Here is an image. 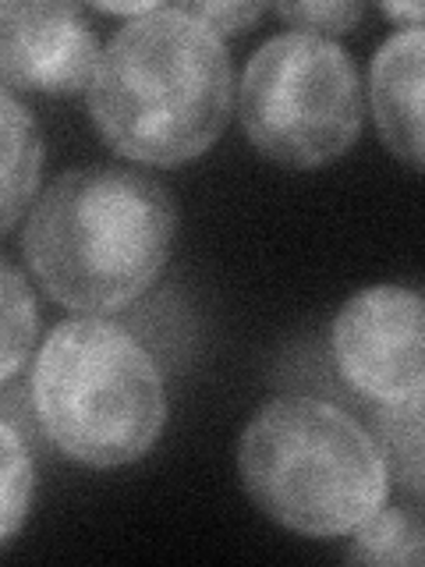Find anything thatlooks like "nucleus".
<instances>
[{
    "instance_id": "nucleus-16",
    "label": "nucleus",
    "mask_w": 425,
    "mask_h": 567,
    "mask_svg": "<svg viewBox=\"0 0 425 567\" xmlns=\"http://www.w3.org/2000/svg\"><path fill=\"white\" fill-rule=\"evenodd\" d=\"M383 14L394 22H407V29H422V4H383Z\"/></svg>"
},
{
    "instance_id": "nucleus-3",
    "label": "nucleus",
    "mask_w": 425,
    "mask_h": 567,
    "mask_svg": "<svg viewBox=\"0 0 425 567\" xmlns=\"http://www.w3.org/2000/svg\"><path fill=\"white\" fill-rule=\"evenodd\" d=\"M238 472L266 518L312 539L351 536L390 493L372 433L315 398L262 404L241 433Z\"/></svg>"
},
{
    "instance_id": "nucleus-15",
    "label": "nucleus",
    "mask_w": 425,
    "mask_h": 567,
    "mask_svg": "<svg viewBox=\"0 0 425 567\" xmlns=\"http://www.w3.org/2000/svg\"><path fill=\"white\" fill-rule=\"evenodd\" d=\"M195 22H203L224 40V35H241L266 14V4H177Z\"/></svg>"
},
{
    "instance_id": "nucleus-12",
    "label": "nucleus",
    "mask_w": 425,
    "mask_h": 567,
    "mask_svg": "<svg viewBox=\"0 0 425 567\" xmlns=\"http://www.w3.org/2000/svg\"><path fill=\"white\" fill-rule=\"evenodd\" d=\"M40 330V309L25 277L0 259V386L25 365Z\"/></svg>"
},
{
    "instance_id": "nucleus-5",
    "label": "nucleus",
    "mask_w": 425,
    "mask_h": 567,
    "mask_svg": "<svg viewBox=\"0 0 425 567\" xmlns=\"http://www.w3.org/2000/svg\"><path fill=\"white\" fill-rule=\"evenodd\" d=\"M238 103L248 142L294 171L344 156L365 121V89L351 53L309 32L266 40L245 64Z\"/></svg>"
},
{
    "instance_id": "nucleus-4",
    "label": "nucleus",
    "mask_w": 425,
    "mask_h": 567,
    "mask_svg": "<svg viewBox=\"0 0 425 567\" xmlns=\"http://www.w3.org/2000/svg\"><path fill=\"white\" fill-rule=\"evenodd\" d=\"M32 412L64 457L121 468L146 457L167 425V390L153 354L111 319L58 323L32 365Z\"/></svg>"
},
{
    "instance_id": "nucleus-9",
    "label": "nucleus",
    "mask_w": 425,
    "mask_h": 567,
    "mask_svg": "<svg viewBox=\"0 0 425 567\" xmlns=\"http://www.w3.org/2000/svg\"><path fill=\"white\" fill-rule=\"evenodd\" d=\"M43 174V132L11 93L0 89V235L22 220Z\"/></svg>"
},
{
    "instance_id": "nucleus-6",
    "label": "nucleus",
    "mask_w": 425,
    "mask_h": 567,
    "mask_svg": "<svg viewBox=\"0 0 425 567\" xmlns=\"http://www.w3.org/2000/svg\"><path fill=\"white\" fill-rule=\"evenodd\" d=\"M422 316L415 288L376 284L348 298L333 319V362L354 394L372 404L422 398Z\"/></svg>"
},
{
    "instance_id": "nucleus-14",
    "label": "nucleus",
    "mask_w": 425,
    "mask_h": 567,
    "mask_svg": "<svg viewBox=\"0 0 425 567\" xmlns=\"http://www.w3.org/2000/svg\"><path fill=\"white\" fill-rule=\"evenodd\" d=\"M277 14L283 22H291L298 32H330V35H344L354 25L362 22L365 8L362 4H351V0H309V4H277Z\"/></svg>"
},
{
    "instance_id": "nucleus-17",
    "label": "nucleus",
    "mask_w": 425,
    "mask_h": 567,
    "mask_svg": "<svg viewBox=\"0 0 425 567\" xmlns=\"http://www.w3.org/2000/svg\"><path fill=\"white\" fill-rule=\"evenodd\" d=\"M93 8L103 11V14H128V18H138V14L153 11L156 4H93Z\"/></svg>"
},
{
    "instance_id": "nucleus-1",
    "label": "nucleus",
    "mask_w": 425,
    "mask_h": 567,
    "mask_svg": "<svg viewBox=\"0 0 425 567\" xmlns=\"http://www.w3.org/2000/svg\"><path fill=\"white\" fill-rule=\"evenodd\" d=\"M235 106L224 40L177 4L124 22L100 50L89 114L114 153L177 167L212 150Z\"/></svg>"
},
{
    "instance_id": "nucleus-10",
    "label": "nucleus",
    "mask_w": 425,
    "mask_h": 567,
    "mask_svg": "<svg viewBox=\"0 0 425 567\" xmlns=\"http://www.w3.org/2000/svg\"><path fill=\"white\" fill-rule=\"evenodd\" d=\"M425 557V528L418 507H380L354 528L348 549L351 564H386V567H418Z\"/></svg>"
},
{
    "instance_id": "nucleus-7",
    "label": "nucleus",
    "mask_w": 425,
    "mask_h": 567,
    "mask_svg": "<svg viewBox=\"0 0 425 567\" xmlns=\"http://www.w3.org/2000/svg\"><path fill=\"white\" fill-rule=\"evenodd\" d=\"M100 61L96 29L79 4L0 0V89L82 93Z\"/></svg>"
},
{
    "instance_id": "nucleus-11",
    "label": "nucleus",
    "mask_w": 425,
    "mask_h": 567,
    "mask_svg": "<svg viewBox=\"0 0 425 567\" xmlns=\"http://www.w3.org/2000/svg\"><path fill=\"white\" fill-rule=\"evenodd\" d=\"M376 425L380 433L372 436L386 461V472L397 483L418 496L422 493V398L401 401V404H376Z\"/></svg>"
},
{
    "instance_id": "nucleus-13",
    "label": "nucleus",
    "mask_w": 425,
    "mask_h": 567,
    "mask_svg": "<svg viewBox=\"0 0 425 567\" xmlns=\"http://www.w3.org/2000/svg\"><path fill=\"white\" fill-rule=\"evenodd\" d=\"M35 496V461L11 422L0 419V549L22 532Z\"/></svg>"
},
{
    "instance_id": "nucleus-2",
    "label": "nucleus",
    "mask_w": 425,
    "mask_h": 567,
    "mask_svg": "<svg viewBox=\"0 0 425 567\" xmlns=\"http://www.w3.org/2000/svg\"><path fill=\"white\" fill-rule=\"evenodd\" d=\"M177 235L174 195L128 167H79L35 199L22 248L46 295L75 312H117L164 274Z\"/></svg>"
},
{
    "instance_id": "nucleus-8",
    "label": "nucleus",
    "mask_w": 425,
    "mask_h": 567,
    "mask_svg": "<svg viewBox=\"0 0 425 567\" xmlns=\"http://www.w3.org/2000/svg\"><path fill=\"white\" fill-rule=\"evenodd\" d=\"M422 29L394 32L369 68V103L386 150L407 167H422Z\"/></svg>"
}]
</instances>
